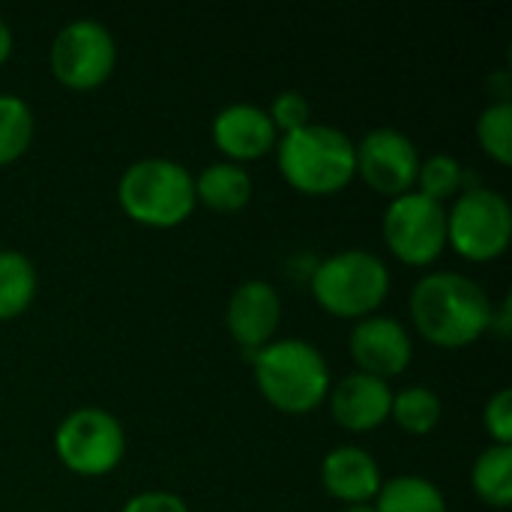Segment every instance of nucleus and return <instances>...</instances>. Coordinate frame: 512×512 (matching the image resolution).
<instances>
[{
    "label": "nucleus",
    "instance_id": "1",
    "mask_svg": "<svg viewBox=\"0 0 512 512\" xmlns=\"http://www.w3.org/2000/svg\"><path fill=\"white\" fill-rule=\"evenodd\" d=\"M411 318L423 339L441 348L477 342L495 324V306L480 282L456 270L423 276L411 291Z\"/></svg>",
    "mask_w": 512,
    "mask_h": 512
},
{
    "label": "nucleus",
    "instance_id": "2",
    "mask_svg": "<svg viewBox=\"0 0 512 512\" xmlns=\"http://www.w3.org/2000/svg\"><path fill=\"white\" fill-rule=\"evenodd\" d=\"M261 393L288 414L315 411L330 393V366L306 339H273L252 354Z\"/></svg>",
    "mask_w": 512,
    "mask_h": 512
},
{
    "label": "nucleus",
    "instance_id": "3",
    "mask_svg": "<svg viewBox=\"0 0 512 512\" xmlns=\"http://www.w3.org/2000/svg\"><path fill=\"white\" fill-rule=\"evenodd\" d=\"M276 159L285 180L306 195L339 192L354 174V141L345 129L333 123H306L294 132H285L276 141Z\"/></svg>",
    "mask_w": 512,
    "mask_h": 512
},
{
    "label": "nucleus",
    "instance_id": "4",
    "mask_svg": "<svg viewBox=\"0 0 512 512\" xmlns=\"http://www.w3.org/2000/svg\"><path fill=\"white\" fill-rule=\"evenodd\" d=\"M120 207L141 225H180L195 207V177L183 162L147 156L132 162L117 183Z\"/></svg>",
    "mask_w": 512,
    "mask_h": 512
},
{
    "label": "nucleus",
    "instance_id": "5",
    "mask_svg": "<svg viewBox=\"0 0 512 512\" xmlns=\"http://www.w3.org/2000/svg\"><path fill=\"white\" fill-rule=\"evenodd\" d=\"M390 288L387 264L366 249H345L324 258L312 273L315 300L336 318H366Z\"/></svg>",
    "mask_w": 512,
    "mask_h": 512
},
{
    "label": "nucleus",
    "instance_id": "6",
    "mask_svg": "<svg viewBox=\"0 0 512 512\" xmlns=\"http://www.w3.org/2000/svg\"><path fill=\"white\" fill-rule=\"evenodd\" d=\"M54 450L69 471L81 477H99L120 465L126 453V435L120 420L105 408H75L60 420L54 432Z\"/></svg>",
    "mask_w": 512,
    "mask_h": 512
},
{
    "label": "nucleus",
    "instance_id": "7",
    "mask_svg": "<svg viewBox=\"0 0 512 512\" xmlns=\"http://www.w3.org/2000/svg\"><path fill=\"white\" fill-rule=\"evenodd\" d=\"M512 237L510 201L489 186L465 189L447 213V240L471 261L498 258Z\"/></svg>",
    "mask_w": 512,
    "mask_h": 512
},
{
    "label": "nucleus",
    "instance_id": "8",
    "mask_svg": "<svg viewBox=\"0 0 512 512\" xmlns=\"http://www.w3.org/2000/svg\"><path fill=\"white\" fill-rule=\"evenodd\" d=\"M51 72L60 84L75 90L99 87L117 63L111 30L96 18H75L63 24L51 42Z\"/></svg>",
    "mask_w": 512,
    "mask_h": 512
},
{
    "label": "nucleus",
    "instance_id": "9",
    "mask_svg": "<svg viewBox=\"0 0 512 512\" xmlns=\"http://www.w3.org/2000/svg\"><path fill=\"white\" fill-rule=\"evenodd\" d=\"M384 240L405 264H429L447 246V210L423 192H402L384 210Z\"/></svg>",
    "mask_w": 512,
    "mask_h": 512
},
{
    "label": "nucleus",
    "instance_id": "10",
    "mask_svg": "<svg viewBox=\"0 0 512 512\" xmlns=\"http://www.w3.org/2000/svg\"><path fill=\"white\" fill-rule=\"evenodd\" d=\"M354 162L357 174L381 195H402L411 192L420 171V153L417 144L393 126L369 129L360 144H354Z\"/></svg>",
    "mask_w": 512,
    "mask_h": 512
},
{
    "label": "nucleus",
    "instance_id": "11",
    "mask_svg": "<svg viewBox=\"0 0 512 512\" xmlns=\"http://www.w3.org/2000/svg\"><path fill=\"white\" fill-rule=\"evenodd\" d=\"M351 357L360 366L357 372L375 378H393L408 369L411 363V336L408 330L387 315H366L357 321L348 339Z\"/></svg>",
    "mask_w": 512,
    "mask_h": 512
},
{
    "label": "nucleus",
    "instance_id": "12",
    "mask_svg": "<svg viewBox=\"0 0 512 512\" xmlns=\"http://www.w3.org/2000/svg\"><path fill=\"white\" fill-rule=\"evenodd\" d=\"M279 315H282L279 294L264 279L240 282L228 300V309H225L228 330L237 339V345L246 351V357L255 354L258 348H264L267 342H273V333L279 327Z\"/></svg>",
    "mask_w": 512,
    "mask_h": 512
},
{
    "label": "nucleus",
    "instance_id": "13",
    "mask_svg": "<svg viewBox=\"0 0 512 512\" xmlns=\"http://www.w3.org/2000/svg\"><path fill=\"white\" fill-rule=\"evenodd\" d=\"M393 405V390L384 378L366 375V372H351L342 381H336L330 393V411L339 426L348 432H369L381 426L390 417Z\"/></svg>",
    "mask_w": 512,
    "mask_h": 512
},
{
    "label": "nucleus",
    "instance_id": "14",
    "mask_svg": "<svg viewBox=\"0 0 512 512\" xmlns=\"http://www.w3.org/2000/svg\"><path fill=\"white\" fill-rule=\"evenodd\" d=\"M213 141L231 159H258L276 147L279 135L264 108L252 102H231L213 117Z\"/></svg>",
    "mask_w": 512,
    "mask_h": 512
},
{
    "label": "nucleus",
    "instance_id": "15",
    "mask_svg": "<svg viewBox=\"0 0 512 512\" xmlns=\"http://www.w3.org/2000/svg\"><path fill=\"white\" fill-rule=\"evenodd\" d=\"M324 489L345 504H369L381 489V468L363 447H336L321 462Z\"/></svg>",
    "mask_w": 512,
    "mask_h": 512
},
{
    "label": "nucleus",
    "instance_id": "16",
    "mask_svg": "<svg viewBox=\"0 0 512 512\" xmlns=\"http://www.w3.org/2000/svg\"><path fill=\"white\" fill-rule=\"evenodd\" d=\"M252 198V177L237 162H213L195 177V201L213 210L231 213L246 207Z\"/></svg>",
    "mask_w": 512,
    "mask_h": 512
},
{
    "label": "nucleus",
    "instance_id": "17",
    "mask_svg": "<svg viewBox=\"0 0 512 512\" xmlns=\"http://www.w3.org/2000/svg\"><path fill=\"white\" fill-rule=\"evenodd\" d=\"M378 512H447L444 492L417 474H402L393 477L387 483H381L378 489Z\"/></svg>",
    "mask_w": 512,
    "mask_h": 512
},
{
    "label": "nucleus",
    "instance_id": "18",
    "mask_svg": "<svg viewBox=\"0 0 512 512\" xmlns=\"http://www.w3.org/2000/svg\"><path fill=\"white\" fill-rule=\"evenodd\" d=\"M36 297V267L18 249H0V321L21 315Z\"/></svg>",
    "mask_w": 512,
    "mask_h": 512
},
{
    "label": "nucleus",
    "instance_id": "19",
    "mask_svg": "<svg viewBox=\"0 0 512 512\" xmlns=\"http://www.w3.org/2000/svg\"><path fill=\"white\" fill-rule=\"evenodd\" d=\"M474 492L492 507H510L512 501V447L495 444L483 450L471 471Z\"/></svg>",
    "mask_w": 512,
    "mask_h": 512
},
{
    "label": "nucleus",
    "instance_id": "20",
    "mask_svg": "<svg viewBox=\"0 0 512 512\" xmlns=\"http://www.w3.org/2000/svg\"><path fill=\"white\" fill-rule=\"evenodd\" d=\"M390 414L411 435H426L441 420V396L432 387H405L393 396Z\"/></svg>",
    "mask_w": 512,
    "mask_h": 512
},
{
    "label": "nucleus",
    "instance_id": "21",
    "mask_svg": "<svg viewBox=\"0 0 512 512\" xmlns=\"http://www.w3.org/2000/svg\"><path fill=\"white\" fill-rule=\"evenodd\" d=\"M33 141V111L15 93H0V165L18 159Z\"/></svg>",
    "mask_w": 512,
    "mask_h": 512
},
{
    "label": "nucleus",
    "instance_id": "22",
    "mask_svg": "<svg viewBox=\"0 0 512 512\" xmlns=\"http://www.w3.org/2000/svg\"><path fill=\"white\" fill-rule=\"evenodd\" d=\"M477 138L483 144V150L489 156H495L498 162L510 165L512 162V105L510 99H498L489 102L480 111L477 120Z\"/></svg>",
    "mask_w": 512,
    "mask_h": 512
},
{
    "label": "nucleus",
    "instance_id": "23",
    "mask_svg": "<svg viewBox=\"0 0 512 512\" xmlns=\"http://www.w3.org/2000/svg\"><path fill=\"white\" fill-rule=\"evenodd\" d=\"M417 180H420V192L435 198V201H444L447 195L459 192L462 183H465V171H462V162L450 153H435L429 156L426 162H420V171H417Z\"/></svg>",
    "mask_w": 512,
    "mask_h": 512
},
{
    "label": "nucleus",
    "instance_id": "24",
    "mask_svg": "<svg viewBox=\"0 0 512 512\" xmlns=\"http://www.w3.org/2000/svg\"><path fill=\"white\" fill-rule=\"evenodd\" d=\"M267 114H270L276 132L279 129L282 132H294V129H300V126L309 123V102H306V96L300 90H282L273 99V105H270Z\"/></svg>",
    "mask_w": 512,
    "mask_h": 512
},
{
    "label": "nucleus",
    "instance_id": "25",
    "mask_svg": "<svg viewBox=\"0 0 512 512\" xmlns=\"http://www.w3.org/2000/svg\"><path fill=\"white\" fill-rule=\"evenodd\" d=\"M483 423H486L489 435H492L498 444L512 447V390L510 387L498 390V393L486 402Z\"/></svg>",
    "mask_w": 512,
    "mask_h": 512
},
{
    "label": "nucleus",
    "instance_id": "26",
    "mask_svg": "<svg viewBox=\"0 0 512 512\" xmlns=\"http://www.w3.org/2000/svg\"><path fill=\"white\" fill-rule=\"evenodd\" d=\"M123 512H189V507L174 492H141L126 501Z\"/></svg>",
    "mask_w": 512,
    "mask_h": 512
},
{
    "label": "nucleus",
    "instance_id": "27",
    "mask_svg": "<svg viewBox=\"0 0 512 512\" xmlns=\"http://www.w3.org/2000/svg\"><path fill=\"white\" fill-rule=\"evenodd\" d=\"M9 54H12V30H9V24L0 18V66L9 60Z\"/></svg>",
    "mask_w": 512,
    "mask_h": 512
},
{
    "label": "nucleus",
    "instance_id": "28",
    "mask_svg": "<svg viewBox=\"0 0 512 512\" xmlns=\"http://www.w3.org/2000/svg\"><path fill=\"white\" fill-rule=\"evenodd\" d=\"M342 512H378V510H375V504H351V507H345Z\"/></svg>",
    "mask_w": 512,
    "mask_h": 512
}]
</instances>
